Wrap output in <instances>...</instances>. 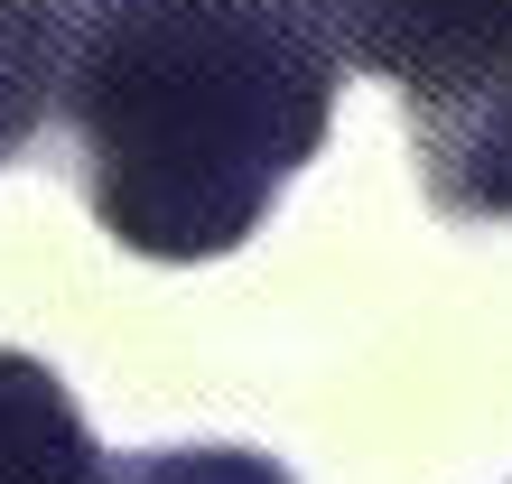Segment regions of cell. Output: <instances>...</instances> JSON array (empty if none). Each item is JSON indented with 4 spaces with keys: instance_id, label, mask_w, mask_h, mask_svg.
Listing matches in <instances>:
<instances>
[{
    "instance_id": "7a4b0ae2",
    "label": "cell",
    "mask_w": 512,
    "mask_h": 484,
    "mask_svg": "<svg viewBox=\"0 0 512 484\" xmlns=\"http://www.w3.org/2000/svg\"><path fill=\"white\" fill-rule=\"evenodd\" d=\"M289 10L317 19L354 75H382L401 94H447L512 66V0H289Z\"/></svg>"
},
{
    "instance_id": "8992f818",
    "label": "cell",
    "mask_w": 512,
    "mask_h": 484,
    "mask_svg": "<svg viewBox=\"0 0 512 484\" xmlns=\"http://www.w3.org/2000/svg\"><path fill=\"white\" fill-rule=\"evenodd\" d=\"M122 484H289V466L252 447H149L122 457Z\"/></svg>"
},
{
    "instance_id": "5b68a950",
    "label": "cell",
    "mask_w": 512,
    "mask_h": 484,
    "mask_svg": "<svg viewBox=\"0 0 512 484\" xmlns=\"http://www.w3.org/2000/svg\"><path fill=\"white\" fill-rule=\"evenodd\" d=\"M66 10L75 0H0V159H19L56 112L66 75Z\"/></svg>"
},
{
    "instance_id": "3957f363",
    "label": "cell",
    "mask_w": 512,
    "mask_h": 484,
    "mask_svg": "<svg viewBox=\"0 0 512 484\" xmlns=\"http://www.w3.org/2000/svg\"><path fill=\"white\" fill-rule=\"evenodd\" d=\"M419 187L447 224H503L512 215V66L447 84V94H401Z\"/></svg>"
},
{
    "instance_id": "277c9868",
    "label": "cell",
    "mask_w": 512,
    "mask_h": 484,
    "mask_svg": "<svg viewBox=\"0 0 512 484\" xmlns=\"http://www.w3.org/2000/svg\"><path fill=\"white\" fill-rule=\"evenodd\" d=\"M0 484H122V457L94 447L75 391L19 345H0Z\"/></svg>"
},
{
    "instance_id": "6da1fadb",
    "label": "cell",
    "mask_w": 512,
    "mask_h": 484,
    "mask_svg": "<svg viewBox=\"0 0 512 484\" xmlns=\"http://www.w3.org/2000/svg\"><path fill=\"white\" fill-rule=\"evenodd\" d=\"M336 84L345 56L289 0H75L56 112L122 252L215 261L317 159Z\"/></svg>"
}]
</instances>
